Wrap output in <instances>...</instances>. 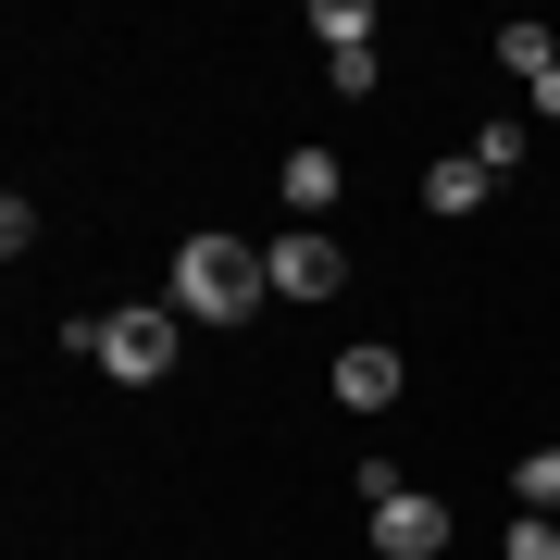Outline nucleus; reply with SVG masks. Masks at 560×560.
<instances>
[{
	"label": "nucleus",
	"mask_w": 560,
	"mask_h": 560,
	"mask_svg": "<svg viewBox=\"0 0 560 560\" xmlns=\"http://www.w3.org/2000/svg\"><path fill=\"white\" fill-rule=\"evenodd\" d=\"M261 300H275L261 237H187V249H175V312H187V324H249Z\"/></svg>",
	"instance_id": "1"
},
{
	"label": "nucleus",
	"mask_w": 560,
	"mask_h": 560,
	"mask_svg": "<svg viewBox=\"0 0 560 560\" xmlns=\"http://www.w3.org/2000/svg\"><path fill=\"white\" fill-rule=\"evenodd\" d=\"M175 349H187V312L175 300H125V312H101V337H88V361H101L113 386H162Z\"/></svg>",
	"instance_id": "2"
},
{
	"label": "nucleus",
	"mask_w": 560,
	"mask_h": 560,
	"mask_svg": "<svg viewBox=\"0 0 560 560\" xmlns=\"http://www.w3.org/2000/svg\"><path fill=\"white\" fill-rule=\"evenodd\" d=\"M261 275H275V300H337V287H349V249L300 224V237H261Z\"/></svg>",
	"instance_id": "3"
},
{
	"label": "nucleus",
	"mask_w": 560,
	"mask_h": 560,
	"mask_svg": "<svg viewBox=\"0 0 560 560\" xmlns=\"http://www.w3.org/2000/svg\"><path fill=\"white\" fill-rule=\"evenodd\" d=\"M448 548V499H423V486H399V499L374 511V560H436Z\"/></svg>",
	"instance_id": "4"
},
{
	"label": "nucleus",
	"mask_w": 560,
	"mask_h": 560,
	"mask_svg": "<svg viewBox=\"0 0 560 560\" xmlns=\"http://www.w3.org/2000/svg\"><path fill=\"white\" fill-rule=\"evenodd\" d=\"M386 399H399V349H374V337L337 349V411H386Z\"/></svg>",
	"instance_id": "5"
},
{
	"label": "nucleus",
	"mask_w": 560,
	"mask_h": 560,
	"mask_svg": "<svg viewBox=\"0 0 560 560\" xmlns=\"http://www.w3.org/2000/svg\"><path fill=\"white\" fill-rule=\"evenodd\" d=\"M337 187H349V175H337V150H287V175H275V200L300 212V224H324V212H337Z\"/></svg>",
	"instance_id": "6"
},
{
	"label": "nucleus",
	"mask_w": 560,
	"mask_h": 560,
	"mask_svg": "<svg viewBox=\"0 0 560 560\" xmlns=\"http://www.w3.org/2000/svg\"><path fill=\"white\" fill-rule=\"evenodd\" d=\"M486 187H499V175H486L474 150H448V162H423V200H436L448 224H460V212H486Z\"/></svg>",
	"instance_id": "7"
},
{
	"label": "nucleus",
	"mask_w": 560,
	"mask_h": 560,
	"mask_svg": "<svg viewBox=\"0 0 560 560\" xmlns=\"http://www.w3.org/2000/svg\"><path fill=\"white\" fill-rule=\"evenodd\" d=\"M312 38L324 50H374V0H312Z\"/></svg>",
	"instance_id": "8"
},
{
	"label": "nucleus",
	"mask_w": 560,
	"mask_h": 560,
	"mask_svg": "<svg viewBox=\"0 0 560 560\" xmlns=\"http://www.w3.org/2000/svg\"><path fill=\"white\" fill-rule=\"evenodd\" d=\"M511 511H560V448H523V474H511Z\"/></svg>",
	"instance_id": "9"
},
{
	"label": "nucleus",
	"mask_w": 560,
	"mask_h": 560,
	"mask_svg": "<svg viewBox=\"0 0 560 560\" xmlns=\"http://www.w3.org/2000/svg\"><path fill=\"white\" fill-rule=\"evenodd\" d=\"M499 62H511V75H523V88H536V75H548V62H560V50H548V25H499Z\"/></svg>",
	"instance_id": "10"
},
{
	"label": "nucleus",
	"mask_w": 560,
	"mask_h": 560,
	"mask_svg": "<svg viewBox=\"0 0 560 560\" xmlns=\"http://www.w3.org/2000/svg\"><path fill=\"white\" fill-rule=\"evenodd\" d=\"M511 560H560V523L548 511H511Z\"/></svg>",
	"instance_id": "11"
},
{
	"label": "nucleus",
	"mask_w": 560,
	"mask_h": 560,
	"mask_svg": "<svg viewBox=\"0 0 560 560\" xmlns=\"http://www.w3.org/2000/svg\"><path fill=\"white\" fill-rule=\"evenodd\" d=\"M523 101H536V113H548V125H560V62H548V75H536V88H523Z\"/></svg>",
	"instance_id": "12"
},
{
	"label": "nucleus",
	"mask_w": 560,
	"mask_h": 560,
	"mask_svg": "<svg viewBox=\"0 0 560 560\" xmlns=\"http://www.w3.org/2000/svg\"><path fill=\"white\" fill-rule=\"evenodd\" d=\"M548 448H560V423H548Z\"/></svg>",
	"instance_id": "13"
}]
</instances>
